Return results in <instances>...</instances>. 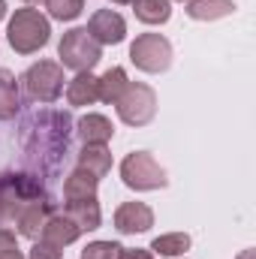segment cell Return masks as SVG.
<instances>
[{
    "mask_svg": "<svg viewBox=\"0 0 256 259\" xmlns=\"http://www.w3.org/2000/svg\"><path fill=\"white\" fill-rule=\"evenodd\" d=\"M6 39H9L12 52L33 55V52H39V49L49 46V39H52V21H49V15H42L39 9H30V6L15 9V15L9 18Z\"/></svg>",
    "mask_w": 256,
    "mask_h": 259,
    "instance_id": "cell-1",
    "label": "cell"
},
{
    "mask_svg": "<svg viewBox=\"0 0 256 259\" xmlns=\"http://www.w3.org/2000/svg\"><path fill=\"white\" fill-rule=\"evenodd\" d=\"M58 58H61V66H66V69L91 72L103 58V46L88 33V27H72L58 42Z\"/></svg>",
    "mask_w": 256,
    "mask_h": 259,
    "instance_id": "cell-2",
    "label": "cell"
},
{
    "mask_svg": "<svg viewBox=\"0 0 256 259\" xmlns=\"http://www.w3.org/2000/svg\"><path fill=\"white\" fill-rule=\"evenodd\" d=\"M121 181L136 193H148V190H163L169 184L166 169L154 160V154L148 151H133L121 160Z\"/></svg>",
    "mask_w": 256,
    "mask_h": 259,
    "instance_id": "cell-3",
    "label": "cell"
},
{
    "mask_svg": "<svg viewBox=\"0 0 256 259\" xmlns=\"http://www.w3.org/2000/svg\"><path fill=\"white\" fill-rule=\"evenodd\" d=\"M115 109L127 127H148L157 115V91L145 81H130Z\"/></svg>",
    "mask_w": 256,
    "mask_h": 259,
    "instance_id": "cell-4",
    "label": "cell"
},
{
    "mask_svg": "<svg viewBox=\"0 0 256 259\" xmlns=\"http://www.w3.org/2000/svg\"><path fill=\"white\" fill-rule=\"evenodd\" d=\"M130 61L142 72H166L172 66V42L163 33H139L130 46Z\"/></svg>",
    "mask_w": 256,
    "mask_h": 259,
    "instance_id": "cell-5",
    "label": "cell"
},
{
    "mask_svg": "<svg viewBox=\"0 0 256 259\" xmlns=\"http://www.w3.org/2000/svg\"><path fill=\"white\" fill-rule=\"evenodd\" d=\"M24 91L30 100L36 103H55L64 91V66L58 61H39V64L27 66V72L21 75Z\"/></svg>",
    "mask_w": 256,
    "mask_h": 259,
    "instance_id": "cell-6",
    "label": "cell"
},
{
    "mask_svg": "<svg viewBox=\"0 0 256 259\" xmlns=\"http://www.w3.org/2000/svg\"><path fill=\"white\" fill-rule=\"evenodd\" d=\"M33 190H30V178L27 175H6L0 181V229H9L15 226L21 208L33 199Z\"/></svg>",
    "mask_w": 256,
    "mask_h": 259,
    "instance_id": "cell-7",
    "label": "cell"
},
{
    "mask_svg": "<svg viewBox=\"0 0 256 259\" xmlns=\"http://www.w3.org/2000/svg\"><path fill=\"white\" fill-rule=\"evenodd\" d=\"M88 33L100 42V46H118L127 39V21L121 12L115 9H97L88 18Z\"/></svg>",
    "mask_w": 256,
    "mask_h": 259,
    "instance_id": "cell-8",
    "label": "cell"
},
{
    "mask_svg": "<svg viewBox=\"0 0 256 259\" xmlns=\"http://www.w3.org/2000/svg\"><path fill=\"white\" fill-rule=\"evenodd\" d=\"M154 226V211L145 202H124L115 211V229L121 235H139Z\"/></svg>",
    "mask_w": 256,
    "mask_h": 259,
    "instance_id": "cell-9",
    "label": "cell"
},
{
    "mask_svg": "<svg viewBox=\"0 0 256 259\" xmlns=\"http://www.w3.org/2000/svg\"><path fill=\"white\" fill-rule=\"evenodd\" d=\"M49 217H52L49 202H46L42 196H33V199L21 208L18 220H15V229H18V235H24V238H30V241H39V238H42V229H46V223H49Z\"/></svg>",
    "mask_w": 256,
    "mask_h": 259,
    "instance_id": "cell-10",
    "label": "cell"
},
{
    "mask_svg": "<svg viewBox=\"0 0 256 259\" xmlns=\"http://www.w3.org/2000/svg\"><path fill=\"white\" fill-rule=\"evenodd\" d=\"M75 127H78L75 133L84 145H109L112 136H115V124L106 115H97V112H88Z\"/></svg>",
    "mask_w": 256,
    "mask_h": 259,
    "instance_id": "cell-11",
    "label": "cell"
},
{
    "mask_svg": "<svg viewBox=\"0 0 256 259\" xmlns=\"http://www.w3.org/2000/svg\"><path fill=\"white\" fill-rule=\"evenodd\" d=\"M64 214L81 229V232H94L103 223V211L97 199H81V202H66Z\"/></svg>",
    "mask_w": 256,
    "mask_h": 259,
    "instance_id": "cell-12",
    "label": "cell"
},
{
    "mask_svg": "<svg viewBox=\"0 0 256 259\" xmlns=\"http://www.w3.org/2000/svg\"><path fill=\"white\" fill-rule=\"evenodd\" d=\"M100 100L97 75L94 72H75L72 81H66V103L69 106H94Z\"/></svg>",
    "mask_w": 256,
    "mask_h": 259,
    "instance_id": "cell-13",
    "label": "cell"
},
{
    "mask_svg": "<svg viewBox=\"0 0 256 259\" xmlns=\"http://www.w3.org/2000/svg\"><path fill=\"white\" fill-rule=\"evenodd\" d=\"M75 169L94 175L97 181L106 178V175L112 172V154H109V148H106V145H84L81 154H78V166H75Z\"/></svg>",
    "mask_w": 256,
    "mask_h": 259,
    "instance_id": "cell-14",
    "label": "cell"
},
{
    "mask_svg": "<svg viewBox=\"0 0 256 259\" xmlns=\"http://www.w3.org/2000/svg\"><path fill=\"white\" fill-rule=\"evenodd\" d=\"M78 235H81V229L66 214H52L49 223H46V229H42V241H49V244H55L61 250H64L66 244H72Z\"/></svg>",
    "mask_w": 256,
    "mask_h": 259,
    "instance_id": "cell-15",
    "label": "cell"
},
{
    "mask_svg": "<svg viewBox=\"0 0 256 259\" xmlns=\"http://www.w3.org/2000/svg\"><path fill=\"white\" fill-rule=\"evenodd\" d=\"M235 12V0H190L187 15L193 21H217Z\"/></svg>",
    "mask_w": 256,
    "mask_h": 259,
    "instance_id": "cell-16",
    "label": "cell"
},
{
    "mask_svg": "<svg viewBox=\"0 0 256 259\" xmlns=\"http://www.w3.org/2000/svg\"><path fill=\"white\" fill-rule=\"evenodd\" d=\"M97 178L94 175H88V172H81V169H75V172H69L64 181V199L66 202H81V199H97Z\"/></svg>",
    "mask_w": 256,
    "mask_h": 259,
    "instance_id": "cell-17",
    "label": "cell"
},
{
    "mask_svg": "<svg viewBox=\"0 0 256 259\" xmlns=\"http://www.w3.org/2000/svg\"><path fill=\"white\" fill-rule=\"evenodd\" d=\"M130 78H127V69H121V66H112V69H106L100 78H97V88H100V100L103 103H118L121 100V94L127 91Z\"/></svg>",
    "mask_w": 256,
    "mask_h": 259,
    "instance_id": "cell-18",
    "label": "cell"
},
{
    "mask_svg": "<svg viewBox=\"0 0 256 259\" xmlns=\"http://www.w3.org/2000/svg\"><path fill=\"white\" fill-rule=\"evenodd\" d=\"M136 18L142 24H166L172 18V3L169 0H133L130 3Z\"/></svg>",
    "mask_w": 256,
    "mask_h": 259,
    "instance_id": "cell-19",
    "label": "cell"
},
{
    "mask_svg": "<svg viewBox=\"0 0 256 259\" xmlns=\"http://www.w3.org/2000/svg\"><path fill=\"white\" fill-rule=\"evenodd\" d=\"M18 115V81L9 69H0V121Z\"/></svg>",
    "mask_w": 256,
    "mask_h": 259,
    "instance_id": "cell-20",
    "label": "cell"
},
{
    "mask_svg": "<svg viewBox=\"0 0 256 259\" xmlns=\"http://www.w3.org/2000/svg\"><path fill=\"white\" fill-rule=\"evenodd\" d=\"M157 256H184L190 250V235L187 232H169V235H157L148 247Z\"/></svg>",
    "mask_w": 256,
    "mask_h": 259,
    "instance_id": "cell-21",
    "label": "cell"
},
{
    "mask_svg": "<svg viewBox=\"0 0 256 259\" xmlns=\"http://www.w3.org/2000/svg\"><path fill=\"white\" fill-rule=\"evenodd\" d=\"M46 9H49V18L55 21H72L81 15L84 0H46Z\"/></svg>",
    "mask_w": 256,
    "mask_h": 259,
    "instance_id": "cell-22",
    "label": "cell"
},
{
    "mask_svg": "<svg viewBox=\"0 0 256 259\" xmlns=\"http://www.w3.org/2000/svg\"><path fill=\"white\" fill-rule=\"evenodd\" d=\"M118 250H121L118 241H91L81 250V259H118Z\"/></svg>",
    "mask_w": 256,
    "mask_h": 259,
    "instance_id": "cell-23",
    "label": "cell"
},
{
    "mask_svg": "<svg viewBox=\"0 0 256 259\" xmlns=\"http://www.w3.org/2000/svg\"><path fill=\"white\" fill-rule=\"evenodd\" d=\"M0 259H24L21 247H18V238L9 229H0Z\"/></svg>",
    "mask_w": 256,
    "mask_h": 259,
    "instance_id": "cell-24",
    "label": "cell"
},
{
    "mask_svg": "<svg viewBox=\"0 0 256 259\" xmlns=\"http://www.w3.org/2000/svg\"><path fill=\"white\" fill-rule=\"evenodd\" d=\"M27 259H61V247H55V244H49V241L39 238V241H33Z\"/></svg>",
    "mask_w": 256,
    "mask_h": 259,
    "instance_id": "cell-25",
    "label": "cell"
},
{
    "mask_svg": "<svg viewBox=\"0 0 256 259\" xmlns=\"http://www.w3.org/2000/svg\"><path fill=\"white\" fill-rule=\"evenodd\" d=\"M118 259H154V253L145 250V247H121Z\"/></svg>",
    "mask_w": 256,
    "mask_h": 259,
    "instance_id": "cell-26",
    "label": "cell"
},
{
    "mask_svg": "<svg viewBox=\"0 0 256 259\" xmlns=\"http://www.w3.org/2000/svg\"><path fill=\"white\" fill-rule=\"evenodd\" d=\"M235 259H256V253H253V250H241Z\"/></svg>",
    "mask_w": 256,
    "mask_h": 259,
    "instance_id": "cell-27",
    "label": "cell"
},
{
    "mask_svg": "<svg viewBox=\"0 0 256 259\" xmlns=\"http://www.w3.org/2000/svg\"><path fill=\"white\" fill-rule=\"evenodd\" d=\"M6 18V0H0V21Z\"/></svg>",
    "mask_w": 256,
    "mask_h": 259,
    "instance_id": "cell-28",
    "label": "cell"
},
{
    "mask_svg": "<svg viewBox=\"0 0 256 259\" xmlns=\"http://www.w3.org/2000/svg\"><path fill=\"white\" fill-rule=\"evenodd\" d=\"M109 3H121L124 6V3H133V0H109Z\"/></svg>",
    "mask_w": 256,
    "mask_h": 259,
    "instance_id": "cell-29",
    "label": "cell"
},
{
    "mask_svg": "<svg viewBox=\"0 0 256 259\" xmlns=\"http://www.w3.org/2000/svg\"><path fill=\"white\" fill-rule=\"evenodd\" d=\"M21 3H27V6H30V3H39V0H21Z\"/></svg>",
    "mask_w": 256,
    "mask_h": 259,
    "instance_id": "cell-30",
    "label": "cell"
},
{
    "mask_svg": "<svg viewBox=\"0 0 256 259\" xmlns=\"http://www.w3.org/2000/svg\"><path fill=\"white\" fill-rule=\"evenodd\" d=\"M178 3H190V0H178Z\"/></svg>",
    "mask_w": 256,
    "mask_h": 259,
    "instance_id": "cell-31",
    "label": "cell"
}]
</instances>
